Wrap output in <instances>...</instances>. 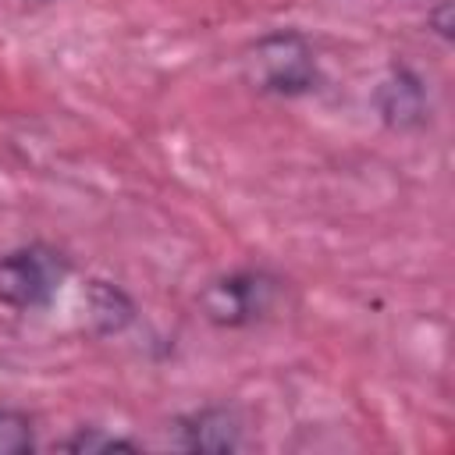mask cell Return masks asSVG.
<instances>
[{"label": "cell", "instance_id": "2", "mask_svg": "<svg viewBox=\"0 0 455 455\" xmlns=\"http://www.w3.org/2000/svg\"><path fill=\"white\" fill-rule=\"evenodd\" d=\"M245 68H249V82L259 92L284 96V100L309 96L320 85V78H323L320 75V57H316L313 43L302 32H295V28L263 32L249 46Z\"/></svg>", "mask_w": 455, "mask_h": 455}, {"label": "cell", "instance_id": "7", "mask_svg": "<svg viewBox=\"0 0 455 455\" xmlns=\"http://www.w3.org/2000/svg\"><path fill=\"white\" fill-rule=\"evenodd\" d=\"M53 448L60 451H75V455H107V451H142V444L135 437H121L110 434L107 427H78L75 434L60 437Z\"/></svg>", "mask_w": 455, "mask_h": 455}, {"label": "cell", "instance_id": "5", "mask_svg": "<svg viewBox=\"0 0 455 455\" xmlns=\"http://www.w3.org/2000/svg\"><path fill=\"white\" fill-rule=\"evenodd\" d=\"M373 107H377V114H380V121L387 128H398V132L419 128L427 121V114H430L427 82L409 64H391L387 78L373 92Z\"/></svg>", "mask_w": 455, "mask_h": 455}, {"label": "cell", "instance_id": "8", "mask_svg": "<svg viewBox=\"0 0 455 455\" xmlns=\"http://www.w3.org/2000/svg\"><path fill=\"white\" fill-rule=\"evenodd\" d=\"M36 448V423L25 409L0 402V455H28Z\"/></svg>", "mask_w": 455, "mask_h": 455}, {"label": "cell", "instance_id": "6", "mask_svg": "<svg viewBox=\"0 0 455 455\" xmlns=\"http://www.w3.org/2000/svg\"><path fill=\"white\" fill-rule=\"evenodd\" d=\"M82 302H85L89 331L96 338H117V334H124L135 323V316H139L135 299L117 281H107V277H89L85 288H82Z\"/></svg>", "mask_w": 455, "mask_h": 455}, {"label": "cell", "instance_id": "3", "mask_svg": "<svg viewBox=\"0 0 455 455\" xmlns=\"http://www.w3.org/2000/svg\"><path fill=\"white\" fill-rule=\"evenodd\" d=\"M71 277V256L50 242H25L0 252V306L46 309Z\"/></svg>", "mask_w": 455, "mask_h": 455}, {"label": "cell", "instance_id": "9", "mask_svg": "<svg viewBox=\"0 0 455 455\" xmlns=\"http://www.w3.org/2000/svg\"><path fill=\"white\" fill-rule=\"evenodd\" d=\"M430 28L441 36V39H451V28H455V18H451V0H437V7L427 14Z\"/></svg>", "mask_w": 455, "mask_h": 455}, {"label": "cell", "instance_id": "1", "mask_svg": "<svg viewBox=\"0 0 455 455\" xmlns=\"http://www.w3.org/2000/svg\"><path fill=\"white\" fill-rule=\"evenodd\" d=\"M288 281L270 267H235L217 274L199 291V313L220 331H242L263 323L284 299Z\"/></svg>", "mask_w": 455, "mask_h": 455}, {"label": "cell", "instance_id": "4", "mask_svg": "<svg viewBox=\"0 0 455 455\" xmlns=\"http://www.w3.org/2000/svg\"><path fill=\"white\" fill-rule=\"evenodd\" d=\"M242 416L235 405H224V402H210V405H199L192 412H181L174 423H171V434H174V444L185 448V451H199V455H231L242 448Z\"/></svg>", "mask_w": 455, "mask_h": 455}]
</instances>
